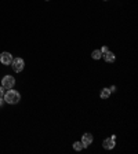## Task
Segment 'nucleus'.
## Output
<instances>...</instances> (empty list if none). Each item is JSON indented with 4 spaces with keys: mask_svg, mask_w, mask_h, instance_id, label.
Masks as SVG:
<instances>
[{
    "mask_svg": "<svg viewBox=\"0 0 138 154\" xmlns=\"http://www.w3.org/2000/svg\"><path fill=\"white\" fill-rule=\"evenodd\" d=\"M102 56H104V59L106 61V62H109V63H112V62H115V54L111 53V51H108V53H105L102 54Z\"/></svg>",
    "mask_w": 138,
    "mask_h": 154,
    "instance_id": "0eeeda50",
    "label": "nucleus"
},
{
    "mask_svg": "<svg viewBox=\"0 0 138 154\" xmlns=\"http://www.w3.org/2000/svg\"><path fill=\"white\" fill-rule=\"evenodd\" d=\"M100 96H101L102 99H108L109 96H111V91H109V88H104V90L101 91Z\"/></svg>",
    "mask_w": 138,
    "mask_h": 154,
    "instance_id": "6e6552de",
    "label": "nucleus"
},
{
    "mask_svg": "<svg viewBox=\"0 0 138 154\" xmlns=\"http://www.w3.org/2000/svg\"><path fill=\"white\" fill-rule=\"evenodd\" d=\"M109 50H108V47H102V50H101V53L102 54H105V53H108Z\"/></svg>",
    "mask_w": 138,
    "mask_h": 154,
    "instance_id": "9b49d317",
    "label": "nucleus"
},
{
    "mask_svg": "<svg viewBox=\"0 0 138 154\" xmlns=\"http://www.w3.org/2000/svg\"><path fill=\"white\" fill-rule=\"evenodd\" d=\"M83 147H84V146H83L82 142H75V143H73V149H75L76 151H80Z\"/></svg>",
    "mask_w": 138,
    "mask_h": 154,
    "instance_id": "9d476101",
    "label": "nucleus"
},
{
    "mask_svg": "<svg viewBox=\"0 0 138 154\" xmlns=\"http://www.w3.org/2000/svg\"><path fill=\"white\" fill-rule=\"evenodd\" d=\"M13 55L10 53H7V51H4V53H1L0 54V62L3 65H11V62H13Z\"/></svg>",
    "mask_w": 138,
    "mask_h": 154,
    "instance_id": "20e7f679",
    "label": "nucleus"
},
{
    "mask_svg": "<svg viewBox=\"0 0 138 154\" xmlns=\"http://www.w3.org/2000/svg\"><path fill=\"white\" fill-rule=\"evenodd\" d=\"M3 103H4V99L1 98V96H0V107H1V106H3Z\"/></svg>",
    "mask_w": 138,
    "mask_h": 154,
    "instance_id": "4468645a",
    "label": "nucleus"
},
{
    "mask_svg": "<svg viewBox=\"0 0 138 154\" xmlns=\"http://www.w3.org/2000/svg\"><path fill=\"white\" fill-rule=\"evenodd\" d=\"M47 1H49V0H47Z\"/></svg>",
    "mask_w": 138,
    "mask_h": 154,
    "instance_id": "2eb2a0df",
    "label": "nucleus"
},
{
    "mask_svg": "<svg viewBox=\"0 0 138 154\" xmlns=\"http://www.w3.org/2000/svg\"><path fill=\"white\" fill-rule=\"evenodd\" d=\"M109 91H111V92H113V91H116V87H115V85H112V87H111V88H109Z\"/></svg>",
    "mask_w": 138,
    "mask_h": 154,
    "instance_id": "ddd939ff",
    "label": "nucleus"
},
{
    "mask_svg": "<svg viewBox=\"0 0 138 154\" xmlns=\"http://www.w3.org/2000/svg\"><path fill=\"white\" fill-rule=\"evenodd\" d=\"M82 143L83 146H90L91 143H93V135L91 134H84V135L82 136Z\"/></svg>",
    "mask_w": 138,
    "mask_h": 154,
    "instance_id": "39448f33",
    "label": "nucleus"
},
{
    "mask_svg": "<svg viewBox=\"0 0 138 154\" xmlns=\"http://www.w3.org/2000/svg\"><path fill=\"white\" fill-rule=\"evenodd\" d=\"M102 146H104V149H108V150H111V149H113V147H115V139H113V138L105 139L104 142H102Z\"/></svg>",
    "mask_w": 138,
    "mask_h": 154,
    "instance_id": "423d86ee",
    "label": "nucleus"
},
{
    "mask_svg": "<svg viewBox=\"0 0 138 154\" xmlns=\"http://www.w3.org/2000/svg\"><path fill=\"white\" fill-rule=\"evenodd\" d=\"M101 56H102L101 50H94L93 53H91V58H93V59H100Z\"/></svg>",
    "mask_w": 138,
    "mask_h": 154,
    "instance_id": "1a4fd4ad",
    "label": "nucleus"
},
{
    "mask_svg": "<svg viewBox=\"0 0 138 154\" xmlns=\"http://www.w3.org/2000/svg\"><path fill=\"white\" fill-rule=\"evenodd\" d=\"M14 85H15V79L13 77V76L7 74V76H4L3 79H1V87H3V88L10 90V88H13Z\"/></svg>",
    "mask_w": 138,
    "mask_h": 154,
    "instance_id": "7ed1b4c3",
    "label": "nucleus"
},
{
    "mask_svg": "<svg viewBox=\"0 0 138 154\" xmlns=\"http://www.w3.org/2000/svg\"><path fill=\"white\" fill-rule=\"evenodd\" d=\"M3 99H4V102H7V103H10V105H15V103H18L19 102L21 95H19V92H17L15 90H11V88H10L7 92H4Z\"/></svg>",
    "mask_w": 138,
    "mask_h": 154,
    "instance_id": "f257e3e1",
    "label": "nucleus"
},
{
    "mask_svg": "<svg viewBox=\"0 0 138 154\" xmlns=\"http://www.w3.org/2000/svg\"><path fill=\"white\" fill-rule=\"evenodd\" d=\"M3 95H4V88L3 87H0V96L3 98Z\"/></svg>",
    "mask_w": 138,
    "mask_h": 154,
    "instance_id": "f8f14e48",
    "label": "nucleus"
},
{
    "mask_svg": "<svg viewBox=\"0 0 138 154\" xmlns=\"http://www.w3.org/2000/svg\"><path fill=\"white\" fill-rule=\"evenodd\" d=\"M11 66L15 73H19V72H22L24 68H25V62H24L22 58H14L11 62Z\"/></svg>",
    "mask_w": 138,
    "mask_h": 154,
    "instance_id": "f03ea898",
    "label": "nucleus"
}]
</instances>
